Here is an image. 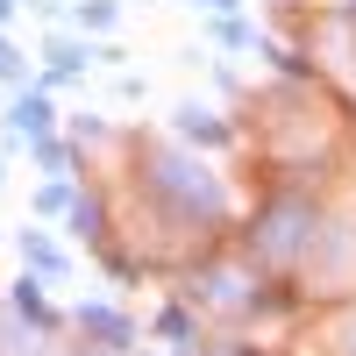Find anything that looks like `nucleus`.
Listing matches in <instances>:
<instances>
[{"label":"nucleus","instance_id":"obj_6","mask_svg":"<svg viewBox=\"0 0 356 356\" xmlns=\"http://www.w3.org/2000/svg\"><path fill=\"white\" fill-rule=\"evenodd\" d=\"M29 8H36V15H57V0H29Z\"/></svg>","mask_w":356,"mask_h":356},{"label":"nucleus","instance_id":"obj_1","mask_svg":"<svg viewBox=\"0 0 356 356\" xmlns=\"http://www.w3.org/2000/svg\"><path fill=\"white\" fill-rule=\"evenodd\" d=\"M50 129V100L43 93H22L15 100V136H43Z\"/></svg>","mask_w":356,"mask_h":356},{"label":"nucleus","instance_id":"obj_4","mask_svg":"<svg viewBox=\"0 0 356 356\" xmlns=\"http://www.w3.org/2000/svg\"><path fill=\"white\" fill-rule=\"evenodd\" d=\"M15 307H22V314H36V321H50V307L36 300V285H22V292H15Z\"/></svg>","mask_w":356,"mask_h":356},{"label":"nucleus","instance_id":"obj_8","mask_svg":"<svg viewBox=\"0 0 356 356\" xmlns=\"http://www.w3.org/2000/svg\"><path fill=\"white\" fill-rule=\"evenodd\" d=\"M8 15H15V0H0V22H8Z\"/></svg>","mask_w":356,"mask_h":356},{"label":"nucleus","instance_id":"obj_2","mask_svg":"<svg viewBox=\"0 0 356 356\" xmlns=\"http://www.w3.org/2000/svg\"><path fill=\"white\" fill-rule=\"evenodd\" d=\"M86 57H93V50H72V43H57V50H50V79H72V72L86 65Z\"/></svg>","mask_w":356,"mask_h":356},{"label":"nucleus","instance_id":"obj_3","mask_svg":"<svg viewBox=\"0 0 356 356\" xmlns=\"http://www.w3.org/2000/svg\"><path fill=\"white\" fill-rule=\"evenodd\" d=\"M22 257H36V264H57V250L43 243V235H29V228H22Z\"/></svg>","mask_w":356,"mask_h":356},{"label":"nucleus","instance_id":"obj_5","mask_svg":"<svg viewBox=\"0 0 356 356\" xmlns=\"http://www.w3.org/2000/svg\"><path fill=\"white\" fill-rule=\"evenodd\" d=\"M0 79H22V57H15L8 43H0Z\"/></svg>","mask_w":356,"mask_h":356},{"label":"nucleus","instance_id":"obj_7","mask_svg":"<svg viewBox=\"0 0 356 356\" xmlns=\"http://www.w3.org/2000/svg\"><path fill=\"white\" fill-rule=\"evenodd\" d=\"M200 8H235V0H200Z\"/></svg>","mask_w":356,"mask_h":356}]
</instances>
